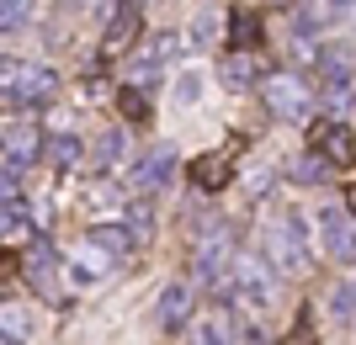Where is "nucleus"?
<instances>
[{
	"label": "nucleus",
	"instance_id": "obj_1",
	"mask_svg": "<svg viewBox=\"0 0 356 345\" xmlns=\"http://www.w3.org/2000/svg\"><path fill=\"white\" fill-rule=\"evenodd\" d=\"M218 276H223V292H229L234 308H266V303H277V276H271V266L261 255L229 250V260H223Z\"/></svg>",
	"mask_w": 356,
	"mask_h": 345
},
{
	"label": "nucleus",
	"instance_id": "obj_2",
	"mask_svg": "<svg viewBox=\"0 0 356 345\" xmlns=\"http://www.w3.org/2000/svg\"><path fill=\"white\" fill-rule=\"evenodd\" d=\"M261 260L282 276H309V244L298 234V218H266L261 224Z\"/></svg>",
	"mask_w": 356,
	"mask_h": 345
},
{
	"label": "nucleus",
	"instance_id": "obj_3",
	"mask_svg": "<svg viewBox=\"0 0 356 345\" xmlns=\"http://www.w3.org/2000/svg\"><path fill=\"white\" fill-rule=\"evenodd\" d=\"M0 96H11L22 106H43L59 96V75L43 64H22V59H0Z\"/></svg>",
	"mask_w": 356,
	"mask_h": 345
},
{
	"label": "nucleus",
	"instance_id": "obj_4",
	"mask_svg": "<svg viewBox=\"0 0 356 345\" xmlns=\"http://www.w3.org/2000/svg\"><path fill=\"white\" fill-rule=\"evenodd\" d=\"M261 96H266V112L282 122L309 117V106H314V90L298 75H261Z\"/></svg>",
	"mask_w": 356,
	"mask_h": 345
},
{
	"label": "nucleus",
	"instance_id": "obj_5",
	"mask_svg": "<svg viewBox=\"0 0 356 345\" xmlns=\"http://www.w3.org/2000/svg\"><path fill=\"white\" fill-rule=\"evenodd\" d=\"M309 144H314V154H319L325 165H335V170H351L356 165V133L346 128V122H335V117L314 122V128H309Z\"/></svg>",
	"mask_w": 356,
	"mask_h": 345
},
{
	"label": "nucleus",
	"instance_id": "obj_6",
	"mask_svg": "<svg viewBox=\"0 0 356 345\" xmlns=\"http://www.w3.org/2000/svg\"><path fill=\"white\" fill-rule=\"evenodd\" d=\"M22 276H27V287L38 292V298L48 303H64V282H59V255L48 250L43 239L32 244V250H22Z\"/></svg>",
	"mask_w": 356,
	"mask_h": 345
},
{
	"label": "nucleus",
	"instance_id": "obj_7",
	"mask_svg": "<svg viewBox=\"0 0 356 345\" xmlns=\"http://www.w3.org/2000/svg\"><path fill=\"white\" fill-rule=\"evenodd\" d=\"M245 144V138H234L229 149H213V154H197L192 160V186H202V192H223L229 180H234V149Z\"/></svg>",
	"mask_w": 356,
	"mask_h": 345
},
{
	"label": "nucleus",
	"instance_id": "obj_8",
	"mask_svg": "<svg viewBox=\"0 0 356 345\" xmlns=\"http://www.w3.org/2000/svg\"><path fill=\"white\" fill-rule=\"evenodd\" d=\"M0 154H6V165L27 170L38 154H43V133L32 128V122H6L0 128Z\"/></svg>",
	"mask_w": 356,
	"mask_h": 345
},
{
	"label": "nucleus",
	"instance_id": "obj_9",
	"mask_svg": "<svg viewBox=\"0 0 356 345\" xmlns=\"http://www.w3.org/2000/svg\"><path fill=\"white\" fill-rule=\"evenodd\" d=\"M319 234L335 260H356V224L346 208H319Z\"/></svg>",
	"mask_w": 356,
	"mask_h": 345
},
{
	"label": "nucleus",
	"instance_id": "obj_10",
	"mask_svg": "<svg viewBox=\"0 0 356 345\" xmlns=\"http://www.w3.org/2000/svg\"><path fill=\"white\" fill-rule=\"evenodd\" d=\"M112 271H118V260H112V255H106V250H96V244L86 239V250H80V255H70V266H64V276H70L74 287H96V282H106Z\"/></svg>",
	"mask_w": 356,
	"mask_h": 345
},
{
	"label": "nucleus",
	"instance_id": "obj_11",
	"mask_svg": "<svg viewBox=\"0 0 356 345\" xmlns=\"http://www.w3.org/2000/svg\"><path fill=\"white\" fill-rule=\"evenodd\" d=\"M138 32H144V11H138V0H122V11L106 22V53H122L128 43H138Z\"/></svg>",
	"mask_w": 356,
	"mask_h": 345
},
{
	"label": "nucleus",
	"instance_id": "obj_12",
	"mask_svg": "<svg viewBox=\"0 0 356 345\" xmlns=\"http://www.w3.org/2000/svg\"><path fill=\"white\" fill-rule=\"evenodd\" d=\"M186 335H192V345H234V324H229V314H223V308L186 319Z\"/></svg>",
	"mask_w": 356,
	"mask_h": 345
},
{
	"label": "nucleus",
	"instance_id": "obj_13",
	"mask_svg": "<svg viewBox=\"0 0 356 345\" xmlns=\"http://www.w3.org/2000/svg\"><path fill=\"white\" fill-rule=\"evenodd\" d=\"M170 176H176V149H170V144H154V149L138 160V180L154 192V186H165Z\"/></svg>",
	"mask_w": 356,
	"mask_h": 345
},
{
	"label": "nucleus",
	"instance_id": "obj_14",
	"mask_svg": "<svg viewBox=\"0 0 356 345\" xmlns=\"http://www.w3.org/2000/svg\"><path fill=\"white\" fill-rule=\"evenodd\" d=\"M86 239L96 244V250H106L112 260H122L128 250H134V234H128V224H90Z\"/></svg>",
	"mask_w": 356,
	"mask_h": 345
},
{
	"label": "nucleus",
	"instance_id": "obj_15",
	"mask_svg": "<svg viewBox=\"0 0 356 345\" xmlns=\"http://www.w3.org/2000/svg\"><path fill=\"white\" fill-rule=\"evenodd\" d=\"M186 319H192V287H165L160 298V324L165 330H186Z\"/></svg>",
	"mask_w": 356,
	"mask_h": 345
},
{
	"label": "nucleus",
	"instance_id": "obj_16",
	"mask_svg": "<svg viewBox=\"0 0 356 345\" xmlns=\"http://www.w3.org/2000/svg\"><path fill=\"white\" fill-rule=\"evenodd\" d=\"M261 75H266V64H261V59H255V53H250V48H234V53H229V59H223V80H229V85H255V80H261Z\"/></svg>",
	"mask_w": 356,
	"mask_h": 345
},
{
	"label": "nucleus",
	"instance_id": "obj_17",
	"mask_svg": "<svg viewBox=\"0 0 356 345\" xmlns=\"http://www.w3.org/2000/svg\"><path fill=\"white\" fill-rule=\"evenodd\" d=\"M32 319L16 308V303H0V345H27Z\"/></svg>",
	"mask_w": 356,
	"mask_h": 345
},
{
	"label": "nucleus",
	"instance_id": "obj_18",
	"mask_svg": "<svg viewBox=\"0 0 356 345\" xmlns=\"http://www.w3.org/2000/svg\"><path fill=\"white\" fill-rule=\"evenodd\" d=\"M176 53H181V43H176V37H154V43H149L144 53L134 59V69H138V75H149V69H160V64H170Z\"/></svg>",
	"mask_w": 356,
	"mask_h": 345
},
{
	"label": "nucleus",
	"instance_id": "obj_19",
	"mask_svg": "<svg viewBox=\"0 0 356 345\" xmlns=\"http://www.w3.org/2000/svg\"><path fill=\"white\" fill-rule=\"evenodd\" d=\"M229 43L234 48H255L261 43V16L255 11H234L229 16Z\"/></svg>",
	"mask_w": 356,
	"mask_h": 345
},
{
	"label": "nucleus",
	"instance_id": "obj_20",
	"mask_svg": "<svg viewBox=\"0 0 356 345\" xmlns=\"http://www.w3.org/2000/svg\"><path fill=\"white\" fill-rule=\"evenodd\" d=\"M38 11V0H0V32H22Z\"/></svg>",
	"mask_w": 356,
	"mask_h": 345
},
{
	"label": "nucleus",
	"instance_id": "obj_21",
	"mask_svg": "<svg viewBox=\"0 0 356 345\" xmlns=\"http://www.w3.org/2000/svg\"><path fill=\"white\" fill-rule=\"evenodd\" d=\"M48 160H54V170H74V165H80V138L59 133L54 144H48Z\"/></svg>",
	"mask_w": 356,
	"mask_h": 345
},
{
	"label": "nucleus",
	"instance_id": "obj_22",
	"mask_svg": "<svg viewBox=\"0 0 356 345\" xmlns=\"http://www.w3.org/2000/svg\"><path fill=\"white\" fill-rule=\"evenodd\" d=\"M118 112H122L128 122H149V96H144L138 85H122V90H118Z\"/></svg>",
	"mask_w": 356,
	"mask_h": 345
},
{
	"label": "nucleus",
	"instance_id": "obj_23",
	"mask_svg": "<svg viewBox=\"0 0 356 345\" xmlns=\"http://www.w3.org/2000/svg\"><path fill=\"white\" fill-rule=\"evenodd\" d=\"M96 160H102V170H106V165H118V160H122V128L102 133V144H96Z\"/></svg>",
	"mask_w": 356,
	"mask_h": 345
},
{
	"label": "nucleus",
	"instance_id": "obj_24",
	"mask_svg": "<svg viewBox=\"0 0 356 345\" xmlns=\"http://www.w3.org/2000/svg\"><path fill=\"white\" fill-rule=\"evenodd\" d=\"M128 234H134V244L154 234V212H149L144 202H138V208H128Z\"/></svg>",
	"mask_w": 356,
	"mask_h": 345
},
{
	"label": "nucleus",
	"instance_id": "obj_25",
	"mask_svg": "<svg viewBox=\"0 0 356 345\" xmlns=\"http://www.w3.org/2000/svg\"><path fill=\"white\" fill-rule=\"evenodd\" d=\"M325 176H330L325 160H298V165H293V180H298V186H314V180H325Z\"/></svg>",
	"mask_w": 356,
	"mask_h": 345
},
{
	"label": "nucleus",
	"instance_id": "obj_26",
	"mask_svg": "<svg viewBox=\"0 0 356 345\" xmlns=\"http://www.w3.org/2000/svg\"><path fill=\"white\" fill-rule=\"evenodd\" d=\"M325 101L346 106V101H351V80H346V75H325Z\"/></svg>",
	"mask_w": 356,
	"mask_h": 345
},
{
	"label": "nucleus",
	"instance_id": "obj_27",
	"mask_svg": "<svg viewBox=\"0 0 356 345\" xmlns=\"http://www.w3.org/2000/svg\"><path fill=\"white\" fill-rule=\"evenodd\" d=\"M192 37H197V43H213V37H218V16H213V11H197Z\"/></svg>",
	"mask_w": 356,
	"mask_h": 345
},
{
	"label": "nucleus",
	"instance_id": "obj_28",
	"mask_svg": "<svg viewBox=\"0 0 356 345\" xmlns=\"http://www.w3.org/2000/svg\"><path fill=\"white\" fill-rule=\"evenodd\" d=\"M16 276H22V255H11V250H0V287H11Z\"/></svg>",
	"mask_w": 356,
	"mask_h": 345
},
{
	"label": "nucleus",
	"instance_id": "obj_29",
	"mask_svg": "<svg viewBox=\"0 0 356 345\" xmlns=\"http://www.w3.org/2000/svg\"><path fill=\"white\" fill-rule=\"evenodd\" d=\"M197 96H202V80H197V75H181L176 80V101H197Z\"/></svg>",
	"mask_w": 356,
	"mask_h": 345
},
{
	"label": "nucleus",
	"instance_id": "obj_30",
	"mask_svg": "<svg viewBox=\"0 0 356 345\" xmlns=\"http://www.w3.org/2000/svg\"><path fill=\"white\" fill-rule=\"evenodd\" d=\"M0 196H16V165H0Z\"/></svg>",
	"mask_w": 356,
	"mask_h": 345
},
{
	"label": "nucleus",
	"instance_id": "obj_31",
	"mask_svg": "<svg viewBox=\"0 0 356 345\" xmlns=\"http://www.w3.org/2000/svg\"><path fill=\"white\" fill-rule=\"evenodd\" d=\"M74 6H86V0H74Z\"/></svg>",
	"mask_w": 356,
	"mask_h": 345
}]
</instances>
